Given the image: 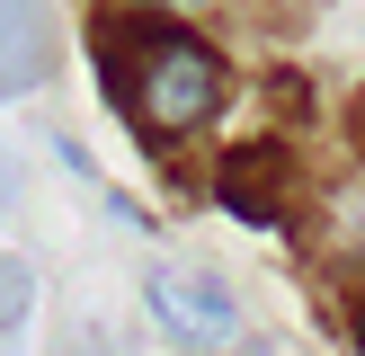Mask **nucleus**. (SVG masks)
I'll use <instances>...</instances> for the list:
<instances>
[{"label":"nucleus","mask_w":365,"mask_h":356,"mask_svg":"<svg viewBox=\"0 0 365 356\" xmlns=\"http://www.w3.org/2000/svg\"><path fill=\"white\" fill-rule=\"evenodd\" d=\"M134 107L125 116H143L152 134H196V125L223 107V63H214V45H196V36L178 27H134Z\"/></svg>","instance_id":"1"},{"label":"nucleus","mask_w":365,"mask_h":356,"mask_svg":"<svg viewBox=\"0 0 365 356\" xmlns=\"http://www.w3.org/2000/svg\"><path fill=\"white\" fill-rule=\"evenodd\" d=\"M143 312L187 356H223L232 338H241V303H232V285L205 276V267H152V276H143Z\"/></svg>","instance_id":"2"},{"label":"nucleus","mask_w":365,"mask_h":356,"mask_svg":"<svg viewBox=\"0 0 365 356\" xmlns=\"http://www.w3.org/2000/svg\"><path fill=\"white\" fill-rule=\"evenodd\" d=\"M53 18L45 0H0V98H18V89H36L53 71Z\"/></svg>","instance_id":"3"},{"label":"nucleus","mask_w":365,"mask_h":356,"mask_svg":"<svg viewBox=\"0 0 365 356\" xmlns=\"http://www.w3.org/2000/svg\"><path fill=\"white\" fill-rule=\"evenodd\" d=\"M356 356H365V312H356Z\"/></svg>","instance_id":"4"},{"label":"nucleus","mask_w":365,"mask_h":356,"mask_svg":"<svg viewBox=\"0 0 365 356\" xmlns=\"http://www.w3.org/2000/svg\"><path fill=\"white\" fill-rule=\"evenodd\" d=\"M178 9H196V0H178Z\"/></svg>","instance_id":"5"}]
</instances>
